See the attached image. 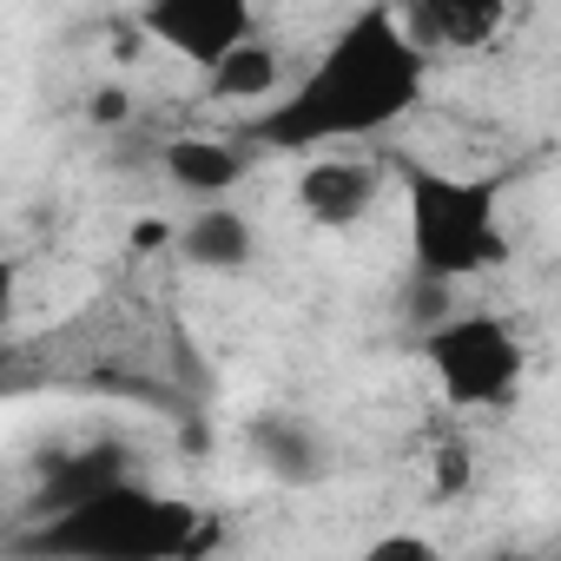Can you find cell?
<instances>
[{
	"instance_id": "6da1fadb",
	"label": "cell",
	"mask_w": 561,
	"mask_h": 561,
	"mask_svg": "<svg viewBox=\"0 0 561 561\" xmlns=\"http://www.w3.org/2000/svg\"><path fill=\"white\" fill-rule=\"evenodd\" d=\"M416 93H423V54L410 47L397 8H364L311 67V80L285 106H271L251 133L257 146L277 152H318L331 139H364L397 126L416 106Z\"/></svg>"
},
{
	"instance_id": "7a4b0ae2",
	"label": "cell",
	"mask_w": 561,
	"mask_h": 561,
	"mask_svg": "<svg viewBox=\"0 0 561 561\" xmlns=\"http://www.w3.org/2000/svg\"><path fill=\"white\" fill-rule=\"evenodd\" d=\"M211 508H192L185 495H152L139 482H119L67 515H47L14 535L8 561H185Z\"/></svg>"
},
{
	"instance_id": "3957f363",
	"label": "cell",
	"mask_w": 561,
	"mask_h": 561,
	"mask_svg": "<svg viewBox=\"0 0 561 561\" xmlns=\"http://www.w3.org/2000/svg\"><path fill=\"white\" fill-rule=\"evenodd\" d=\"M403 205H410V257L416 277L456 285V277L508 264L502 238V185L495 179H449L430 165H403Z\"/></svg>"
},
{
	"instance_id": "277c9868",
	"label": "cell",
	"mask_w": 561,
	"mask_h": 561,
	"mask_svg": "<svg viewBox=\"0 0 561 561\" xmlns=\"http://www.w3.org/2000/svg\"><path fill=\"white\" fill-rule=\"evenodd\" d=\"M423 364L436 370V390L456 410H495L522 383V344L489 311H469V318H449V324L423 331Z\"/></svg>"
},
{
	"instance_id": "5b68a950",
	"label": "cell",
	"mask_w": 561,
	"mask_h": 561,
	"mask_svg": "<svg viewBox=\"0 0 561 561\" xmlns=\"http://www.w3.org/2000/svg\"><path fill=\"white\" fill-rule=\"evenodd\" d=\"M139 27L152 41H165L172 54H185L192 67L218 73L238 47L257 41V21L244 0H152V8L139 14Z\"/></svg>"
},
{
	"instance_id": "8992f818",
	"label": "cell",
	"mask_w": 561,
	"mask_h": 561,
	"mask_svg": "<svg viewBox=\"0 0 561 561\" xmlns=\"http://www.w3.org/2000/svg\"><path fill=\"white\" fill-rule=\"evenodd\" d=\"M370 198H377V165H364V159H311V165L298 172V205H305V218H318V225H331V231L357 225V218L370 211Z\"/></svg>"
},
{
	"instance_id": "52a82bcc",
	"label": "cell",
	"mask_w": 561,
	"mask_h": 561,
	"mask_svg": "<svg viewBox=\"0 0 561 561\" xmlns=\"http://www.w3.org/2000/svg\"><path fill=\"white\" fill-rule=\"evenodd\" d=\"M126 469H133V456H126L119 443H93V449H80V456H60L54 476H47V489H41V522H47V515H67V508H80V502L106 495V489H119Z\"/></svg>"
},
{
	"instance_id": "ba28073f",
	"label": "cell",
	"mask_w": 561,
	"mask_h": 561,
	"mask_svg": "<svg viewBox=\"0 0 561 561\" xmlns=\"http://www.w3.org/2000/svg\"><path fill=\"white\" fill-rule=\"evenodd\" d=\"M159 159H165V179H172L179 192H192V198H225V192L244 179V152H238L231 139H205V133L172 139Z\"/></svg>"
},
{
	"instance_id": "9c48e42d",
	"label": "cell",
	"mask_w": 561,
	"mask_h": 561,
	"mask_svg": "<svg viewBox=\"0 0 561 561\" xmlns=\"http://www.w3.org/2000/svg\"><path fill=\"white\" fill-rule=\"evenodd\" d=\"M251 449L264 456V469H271L277 482H318V469H324L318 443H311L291 416H264V423H251Z\"/></svg>"
},
{
	"instance_id": "30bf717a",
	"label": "cell",
	"mask_w": 561,
	"mask_h": 561,
	"mask_svg": "<svg viewBox=\"0 0 561 561\" xmlns=\"http://www.w3.org/2000/svg\"><path fill=\"white\" fill-rule=\"evenodd\" d=\"M179 244H185V257L205 264V271H238V264L251 257V225H244L238 211H218V205H211V211H198V218L185 225Z\"/></svg>"
},
{
	"instance_id": "8fae6325",
	"label": "cell",
	"mask_w": 561,
	"mask_h": 561,
	"mask_svg": "<svg viewBox=\"0 0 561 561\" xmlns=\"http://www.w3.org/2000/svg\"><path fill=\"white\" fill-rule=\"evenodd\" d=\"M430 8H436V34H443V47H456V54L489 47V41L502 34V21H508L502 0H430Z\"/></svg>"
},
{
	"instance_id": "7c38bea8",
	"label": "cell",
	"mask_w": 561,
	"mask_h": 561,
	"mask_svg": "<svg viewBox=\"0 0 561 561\" xmlns=\"http://www.w3.org/2000/svg\"><path fill=\"white\" fill-rule=\"evenodd\" d=\"M271 87H277V47H271V41L238 47V54L211 73V93H218V100H264Z\"/></svg>"
},
{
	"instance_id": "4fadbf2b",
	"label": "cell",
	"mask_w": 561,
	"mask_h": 561,
	"mask_svg": "<svg viewBox=\"0 0 561 561\" xmlns=\"http://www.w3.org/2000/svg\"><path fill=\"white\" fill-rule=\"evenodd\" d=\"M357 561H443V548L430 541V535H410V528H397V535H377Z\"/></svg>"
},
{
	"instance_id": "5bb4252c",
	"label": "cell",
	"mask_w": 561,
	"mask_h": 561,
	"mask_svg": "<svg viewBox=\"0 0 561 561\" xmlns=\"http://www.w3.org/2000/svg\"><path fill=\"white\" fill-rule=\"evenodd\" d=\"M462 489H469V449L443 443L436 449V495H462Z\"/></svg>"
},
{
	"instance_id": "9a60e30c",
	"label": "cell",
	"mask_w": 561,
	"mask_h": 561,
	"mask_svg": "<svg viewBox=\"0 0 561 561\" xmlns=\"http://www.w3.org/2000/svg\"><path fill=\"white\" fill-rule=\"evenodd\" d=\"M126 106H133V100H126L119 87H106V93H93V119H100V126H126Z\"/></svg>"
},
{
	"instance_id": "2e32d148",
	"label": "cell",
	"mask_w": 561,
	"mask_h": 561,
	"mask_svg": "<svg viewBox=\"0 0 561 561\" xmlns=\"http://www.w3.org/2000/svg\"><path fill=\"white\" fill-rule=\"evenodd\" d=\"M133 244H139V251H165V244H172V225H165V218H146V225L133 231Z\"/></svg>"
},
{
	"instance_id": "e0dca14e",
	"label": "cell",
	"mask_w": 561,
	"mask_h": 561,
	"mask_svg": "<svg viewBox=\"0 0 561 561\" xmlns=\"http://www.w3.org/2000/svg\"><path fill=\"white\" fill-rule=\"evenodd\" d=\"M489 561H528V554H515V548H502V554H489Z\"/></svg>"
}]
</instances>
